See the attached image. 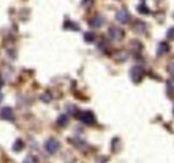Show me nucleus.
<instances>
[{
	"label": "nucleus",
	"instance_id": "nucleus-1",
	"mask_svg": "<svg viewBox=\"0 0 174 163\" xmlns=\"http://www.w3.org/2000/svg\"><path fill=\"white\" fill-rule=\"evenodd\" d=\"M59 149H60V143H59L56 138L46 139V143H45V151H46L48 154H56Z\"/></svg>",
	"mask_w": 174,
	"mask_h": 163
},
{
	"label": "nucleus",
	"instance_id": "nucleus-2",
	"mask_svg": "<svg viewBox=\"0 0 174 163\" xmlns=\"http://www.w3.org/2000/svg\"><path fill=\"white\" fill-rule=\"evenodd\" d=\"M79 120L87 124V125H90V124L95 122V116H93V113H90V111H83V113H79Z\"/></svg>",
	"mask_w": 174,
	"mask_h": 163
},
{
	"label": "nucleus",
	"instance_id": "nucleus-3",
	"mask_svg": "<svg viewBox=\"0 0 174 163\" xmlns=\"http://www.w3.org/2000/svg\"><path fill=\"white\" fill-rule=\"evenodd\" d=\"M108 33H109V38L114 40V41H120V40L124 38V32H122V29H119V27H111Z\"/></svg>",
	"mask_w": 174,
	"mask_h": 163
},
{
	"label": "nucleus",
	"instance_id": "nucleus-4",
	"mask_svg": "<svg viewBox=\"0 0 174 163\" xmlns=\"http://www.w3.org/2000/svg\"><path fill=\"white\" fill-rule=\"evenodd\" d=\"M116 19H117V22H122V24L128 22V21H130V15H128V11H127V10H120V11H117Z\"/></svg>",
	"mask_w": 174,
	"mask_h": 163
},
{
	"label": "nucleus",
	"instance_id": "nucleus-5",
	"mask_svg": "<svg viewBox=\"0 0 174 163\" xmlns=\"http://www.w3.org/2000/svg\"><path fill=\"white\" fill-rule=\"evenodd\" d=\"M0 117H2L3 120H13L15 113H13L11 108H2V109H0Z\"/></svg>",
	"mask_w": 174,
	"mask_h": 163
},
{
	"label": "nucleus",
	"instance_id": "nucleus-6",
	"mask_svg": "<svg viewBox=\"0 0 174 163\" xmlns=\"http://www.w3.org/2000/svg\"><path fill=\"white\" fill-rule=\"evenodd\" d=\"M142 78V68L141 66H133L131 68V79L135 81V83H139Z\"/></svg>",
	"mask_w": 174,
	"mask_h": 163
},
{
	"label": "nucleus",
	"instance_id": "nucleus-7",
	"mask_svg": "<svg viewBox=\"0 0 174 163\" xmlns=\"http://www.w3.org/2000/svg\"><path fill=\"white\" fill-rule=\"evenodd\" d=\"M103 22H104V19H103V16H95L92 21H90V25L92 27H101L103 25Z\"/></svg>",
	"mask_w": 174,
	"mask_h": 163
},
{
	"label": "nucleus",
	"instance_id": "nucleus-8",
	"mask_svg": "<svg viewBox=\"0 0 174 163\" xmlns=\"http://www.w3.org/2000/svg\"><path fill=\"white\" fill-rule=\"evenodd\" d=\"M66 124H68V116H65V114L59 116V119H57V125H59V127H65Z\"/></svg>",
	"mask_w": 174,
	"mask_h": 163
},
{
	"label": "nucleus",
	"instance_id": "nucleus-9",
	"mask_svg": "<svg viewBox=\"0 0 174 163\" xmlns=\"http://www.w3.org/2000/svg\"><path fill=\"white\" fill-rule=\"evenodd\" d=\"M168 51H169V46H168L166 43H160V45H158V54H160V56L166 54Z\"/></svg>",
	"mask_w": 174,
	"mask_h": 163
},
{
	"label": "nucleus",
	"instance_id": "nucleus-10",
	"mask_svg": "<svg viewBox=\"0 0 174 163\" xmlns=\"http://www.w3.org/2000/svg\"><path fill=\"white\" fill-rule=\"evenodd\" d=\"M22 147H24V143H22L21 139H16L15 144H13V151H15V152H19V151H22Z\"/></svg>",
	"mask_w": 174,
	"mask_h": 163
},
{
	"label": "nucleus",
	"instance_id": "nucleus-11",
	"mask_svg": "<svg viewBox=\"0 0 174 163\" xmlns=\"http://www.w3.org/2000/svg\"><path fill=\"white\" fill-rule=\"evenodd\" d=\"M84 40H86V41H89V43H92L93 40H95V35H93L92 32H87V33H84Z\"/></svg>",
	"mask_w": 174,
	"mask_h": 163
},
{
	"label": "nucleus",
	"instance_id": "nucleus-12",
	"mask_svg": "<svg viewBox=\"0 0 174 163\" xmlns=\"http://www.w3.org/2000/svg\"><path fill=\"white\" fill-rule=\"evenodd\" d=\"M133 29H135L136 32H139V33H142V32L146 30V25H144L142 22H138V24H136V27H133Z\"/></svg>",
	"mask_w": 174,
	"mask_h": 163
},
{
	"label": "nucleus",
	"instance_id": "nucleus-13",
	"mask_svg": "<svg viewBox=\"0 0 174 163\" xmlns=\"http://www.w3.org/2000/svg\"><path fill=\"white\" fill-rule=\"evenodd\" d=\"M24 163H38V161H36V158H35L33 155H29L27 158L24 160Z\"/></svg>",
	"mask_w": 174,
	"mask_h": 163
},
{
	"label": "nucleus",
	"instance_id": "nucleus-14",
	"mask_svg": "<svg viewBox=\"0 0 174 163\" xmlns=\"http://www.w3.org/2000/svg\"><path fill=\"white\" fill-rule=\"evenodd\" d=\"M168 89L174 92V79H169V81H168Z\"/></svg>",
	"mask_w": 174,
	"mask_h": 163
},
{
	"label": "nucleus",
	"instance_id": "nucleus-15",
	"mask_svg": "<svg viewBox=\"0 0 174 163\" xmlns=\"http://www.w3.org/2000/svg\"><path fill=\"white\" fill-rule=\"evenodd\" d=\"M168 36L174 40V27H172V29H169V32H168Z\"/></svg>",
	"mask_w": 174,
	"mask_h": 163
},
{
	"label": "nucleus",
	"instance_id": "nucleus-16",
	"mask_svg": "<svg viewBox=\"0 0 174 163\" xmlns=\"http://www.w3.org/2000/svg\"><path fill=\"white\" fill-rule=\"evenodd\" d=\"M139 11H141V13H149V10H147L144 5H141V6H139Z\"/></svg>",
	"mask_w": 174,
	"mask_h": 163
},
{
	"label": "nucleus",
	"instance_id": "nucleus-17",
	"mask_svg": "<svg viewBox=\"0 0 174 163\" xmlns=\"http://www.w3.org/2000/svg\"><path fill=\"white\" fill-rule=\"evenodd\" d=\"M169 73H171V75H174V62L169 65Z\"/></svg>",
	"mask_w": 174,
	"mask_h": 163
},
{
	"label": "nucleus",
	"instance_id": "nucleus-18",
	"mask_svg": "<svg viewBox=\"0 0 174 163\" xmlns=\"http://www.w3.org/2000/svg\"><path fill=\"white\" fill-rule=\"evenodd\" d=\"M92 3V0H86V2H84V5H90Z\"/></svg>",
	"mask_w": 174,
	"mask_h": 163
},
{
	"label": "nucleus",
	"instance_id": "nucleus-19",
	"mask_svg": "<svg viewBox=\"0 0 174 163\" xmlns=\"http://www.w3.org/2000/svg\"><path fill=\"white\" fill-rule=\"evenodd\" d=\"M3 87V79H0V89Z\"/></svg>",
	"mask_w": 174,
	"mask_h": 163
},
{
	"label": "nucleus",
	"instance_id": "nucleus-20",
	"mask_svg": "<svg viewBox=\"0 0 174 163\" xmlns=\"http://www.w3.org/2000/svg\"><path fill=\"white\" fill-rule=\"evenodd\" d=\"M2 100H3V95H2V93H0V101H2Z\"/></svg>",
	"mask_w": 174,
	"mask_h": 163
}]
</instances>
